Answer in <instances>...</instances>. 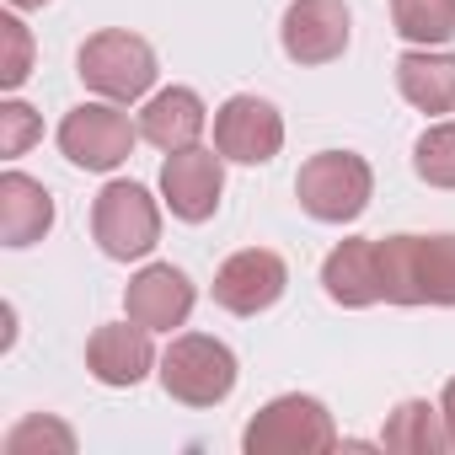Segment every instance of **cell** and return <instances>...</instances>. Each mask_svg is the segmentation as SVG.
I'll list each match as a JSON object with an SVG mask.
<instances>
[{
  "label": "cell",
  "mask_w": 455,
  "mask_h": 455,
  "mask_svg": "<svg viewBox=\"0 0 455 455\" xmlns=\"http://www.w3.org/2000/svg\"><path fill=\"white\" fill-rule=\"evenodd\" d=\"M380 295L391 306H455V236H386Z\"/></svg>",
  "instance_id": "cell-1"
},
{
  "label": "cell",
  "mask_w": 455,
  "mask_h": 455,
  "mask_svg": "<svg viewBox=\"0 0 455 455\" xmlns=\"http://www.w3.org/2000/svg\"><path fill=\"white\" fill-rule=\"evenodd\" d=\"M76 76L86 92L108 97V102H140L161 65H156V49L140 38V33H124V28H108V33H92L76 54Z\"/></svg>",
  "instance_id": "cell-2"
},
{
  "label": "cell",
  "mask_w": 455,
  "mask_h": 455,
  "mask_svg": "<svg viewBox=\"0 0 455 455\" xmlns=\"http://www.w3.org/2000/svg\"><path fill=\"white\" fill-rule=\"evenodd\" d=\"M161 386H166V396L172 402H182V407H220L225 396L236 391V375H242V364H236V354L225 348L220 338H209V332H182V338H172V348L161 354Z\"/></svg>",
  "instance_id": "cell-3"
},
{
  "label": "cell",
  "mask_w": 455,
  "mask_h": 455,
  "mask_svg": "<svg viewBox=\"0 0 455 455\" xmlns=\"http://www.w3.org/2000/svg\"><path fill=\"white\" fill-rule=\"evenodd\" d=\"M92 236H97V247H102L113 263L150 258L156 242H161V204L150 198L145 182L113 177V182L97 193V204H92Z\"/></svg>",
  "instance_id": "cell-4"
},
{
  "label": "cell",
  "mask_w": 455,
  "mask_h": 455,
  "mask_svg": "<svg viewBox=\"0 0 455 455\" xmlns=\"http://www.w3.org/2000/svg\"><path fill=\"white\" fill-rule=\"evenodd\" d=\"M370 193H375V172L364 156L354 150H322L300 166L295 177V198L311 220L322 225H348L370 209Z\"/></svg>",
  "instance_id": "cell-5"
},
{
  "label": "cell",
  "mask_w": 455,
  "mask_h": 455,
  "mask_svg": "<svg viewBox=\"0 0 455 455\" xmlns=\"http://www.w3.org/2000/svg\"><path fill=\"white\" fill-rule=\"evenodd\" d=\"M242 450L247 455H322V450H338V423L327 402L290 391L258 407V418L242 434Z\"/></svg>",
  "instance_id": "cell-6"
},
{
  "label": "cell",
  "mask_w": 455,
  "mask_h": 455,
  "mask_svg": "<svg viewBox=\"0 0 455 455\" xmlns=\"http://www.w3.org/2000/svg\"><path fill=\"white\" fill-rule=\"evenodd\" d=\"M145 134H140V124L124 113V102H81V108H70L65 118H60V150H65V161L70 166H81V172H118L129 156H134V145H140Z\"/></svg>",
  "instance_id": "cell-7"
},
{
  "label": "cell",
  "mask_w": 455,
  "mask_h": 455,
  "mask_svg": "<svg viewBox=\"0 0 455 455\" xmlns=\"http://www.w3.org/2000/svg\"><path fill=\"white\" fill-rule=\"evenodd\" d=\"M214 150L225 161H242V166H263L284 150V118L268 97H225L214 113Z\"/></svg>",
  "instance_id": "cell-8"
},
{
  "label": "cell",
  "mask_w": 455,
  "mask_h": 455,
  "mask_svg": "<svg viewBox=\"0 0 455 455\" xmlns=\"http://www.w3.org/2000/svg\"><path fill=\"white\" fill-rule=\"evenodd\" d=\"M284 290H290V263L268 247L231 252L214 268V306L231 311V316H258V311L279 306Z\"/></svg>",
  "instance_id": "cell-9"
},
{
  "label": "cell",
  "mask_w": 455,
  "mask_h": 455,
  "mask_svg": "<svg viewBox=\"0 0 455 455\" xmlns=\"http://www.w3.org/2000/svg\"><path fill=\"white\" fill-rule=\"evenodd\" d=\"M220 193H225V156L220 150L188 145V150L166 156V166H161V198H166V209L177 220L204 225L220 209Z\"/></svg>",
  "instance_id": "cell-10"
},
{
  "label": "cell",
  "mask_w": 455,
  "mask_h": 455,
  "mask_svg": "<svg viewBox=\"0 0 455 455\" xmlns=\"http://www.w3.org/2000/svg\"><path fill=\"white\" fill-rule=\"evenodd\" d=\"M348 6L343 0H290L284 22H279V44L295 65H332L348 49Z\"/></svg>",
  "instance_id": "cell-11"
},
{
  "label": "cell",
  "mask_w": 455,
  "mask_h": 455,
  "mask_svg": "<svg viewBox=\"0 0 455 455\" xmlns=\"http://www.w3.org/2000/svg\"><path fill=\"white\" fill-rule=\"evenodd\" d=\"M193 300H198L193 279H188L182 268H172V263H145V268L129 279V290H124L129 322H140V327H150V332L182 327V322L193 316Z\"/></svg>",
  "instance_id": "cell-12"
},
{
  "label": "cell",
  "mask_w": 455,
  "mask_h": 455,
  "mask_svg": "<svg viewBox=\"0 0 455 455\" xmlns=\"http://www.w3.org/2000/svg\"><path fill=\"white\" fill-rule=\"evenodd\" d=\"M86 370H92L102 386H113V391L140 386V380L156 370L150 327H140V322H108V327H97L92 343H86Z\"/></svg>",
  "instance_id": "cell-13"
},
{
  "label": "cell",
  "mask_w": 455,
  "mask_h": 455,
  "mask_svg": "<svg viewBox=\"0 0 455 455\" xmlns=\"http://www.w3.org/2000/svg\"><path fill=\"white\" fill-rule=\"evenodd\" d=\"M322 290L327 300L348 306V311H364V306H380V242L370 236H348L327 252L322 263Z\"/></svg>",
  "instance_id": "cell-14"
},
{
  "label": "cell",
  "mask_w": 455,
  "mask_h": 455,
  "mask_svg": "<svg viewBox=\"0 0 455 455\" xmlns=\"http://www.w3.org/2000/svg\"><path fill=\"white\" fill-rule=\"evenodd\" d=\"M49 231H54V193L28 172H6L0 177V242L22 252Z\"/></svg>",
  "instance_id": "cell-15"
},
{
  "label": "cell",
  "mask_w": 455,
  "mask_h": 455,
  "mask_svg": "<svg viewBox=\"0 0 455 455\" xmlns=\"http://www.w3.org/2000/svg\"><path fill=\"white\" fill-rule=\"evenodd\" d=\"M204 124H209V108H204V97H198L193 86H166V92H156V97L140 108V134H145L156 150H166V156L198 145Z\"/></svg>",
  "instance_id": "cell-16"
},
{
  "label": "cell",
  "mask_w": 455,
  "mask_h": 455,
  "mask_svg": "<svg viewBox=\"0 0 455 455\" xmlns=\"http://www.w3.org/2000/svg\"><path fill=\"white\" fill-rule=\"evenodd\" d=\"M396 86L418 113H455V54L444 49H407L396 60Z\"/></svg>",
  "instance_id": "cell-17"
},
{
  "label": "cell",
  "mask_w": 455,
  "mask_h": 455,
  "mask_svg": "<svg viewBox=\"0 0 455 455\" xmlns=\"http://www.w3.org/2000/svg\"><path fill=\"white\" fill-rule=\"evenodd\" d=\"M380 444L396 450V455H439V450H455V444H450L444 407H434V402H423V396H407V402L391 407Z\"/></svg>",
  "instance_id": "cell-18"
},
{
  "label": "cell",
  "mask_w": 455,
  "mask_h": 455,
  "mask_svg": "<svg viewBox=\"0 0 455 455\" xmlns=\"http://www.w3.org/2000/svg\"><path fill=\"white\" fill-rule=\"evenodd\" d=\"M391 28L412 49H444L455 38V0H391Z\"/></svg>",
  "instance_id": "cell-19"
},
{
  "label": "cell",
  "mask_w": 455,
  "mask_h": 455,
  "mask_svg": "<svg viewBox=\"0 0 455 455\" xmlns=\"http://www.w3.org/2000/svg\"><path fill=\"white\" fill-rule=\"evenodd\" d=\"M412 172L428 188H455V124H434L412 145Z\"/></svg>",
  "instance_id": "cell-20"
},
{
  "label": "cell",
  "mask_w": 455,
  "mask_h": 455,
  "mask_svg": "<svg viewBox=\"0 0 455 455\" xmlns=\"http://www.w3.org/2000/svg\"><path fill=\"white\" fill-rule=\"evenodd\" d=\"M38 450H60V455H70V450H76V434H70L60 418L33 412V418H22V423L6 434V455H38Z\"/></svg>",
  "instance_id": "cell-21"
},
{
  "label": "cell",
  "mask_w": 455,
  "mask_h": 455,
  "mask_svg": "<svg viewBox=\"0 0 455 455\" xmlns=\"http://www.w3.org/2000/svg\"><path fill=\"white\" fill-rule=\"evenodd\" d=\"M0 44H6V60H0V86L17 92L33 76V33H28V22L17 12L0 17Z\"/></svg>",
  "instance_id": "cell-22"
},
{
  "label": "cell",
  "mask_w": 455,
  "mask_h": 455,
  "mask_svg": "<svg viewBox=\"0 0 455 455\" xmlns=\"http://www.w3.org/2000/svg\"><path fill=\"white\" fill-rule=\"evenodd\" d=\"M38 134H44V118L28 102H0V156L6 161H17Z\"/></svg>",
  "instance_id": "cell-23"
},
{
  "label": "cell",
  "mask_w": 455,
  "mask_h": 455,
  "mask_svg": "<svg viewBox=\"0 0 455 455\" xmlns=\"http://www.w3.org/2000/svg\"><path fill=\"white\" fill-rule=\"evenodd\" d=\"M439 407H444V423H450V444H455V375L444 380V396H439Z\"/></svg>",
  "instance_id": "cell-24"
},
{
  "label": "cell",
  "mask_w": 455,
  "mask_h": 455,
  "mask_svg": "<svg viewBox=\"0 0 455 455\" xmlns=\"http://www.w3.org/2000/svg\"><path fill=\"white\" fill-rule=\"evenodd\" d=\"M17 12H38V6H49V0H12Z\"/></svg>",
  "instance_id": "cell-25"
}]
</instances>
